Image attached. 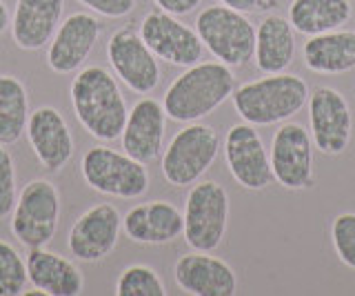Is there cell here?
<instances>
[{
    "mask_svg": "<svg viewBox=\"0 0 355 296\" xmlns=\"http://www.w3.org/2000/svg\"><path fill=\"white\" fill-rule=\"evenodd\" d=\"M78 123L89 136L103 142L122 136L129 109L116 79L105 67H85L76 74L69 87Z\"/></svg>",
    "mask_w": 355,
    "mask_h": 296,
    "instance_id": "1",
    "label": "cell"
},
{
    "mask_svg": "<svg viewBox=\"0 0 355 296\" xmlns=\"http://www.w3.org/2000/svg\"><path fill=\"white\" fill-rule=\"evenodd\" d=\"M236 90V76L225 63H196L169 85L164 94L166 118L198 123L225 105Z\"/></svg>",
    "mask_w": 355,
    "mask_h": 296,
    "instance_id": "2",
    "label": "cell"
},
{
    "mask_svg": "<svg viewBox=\"0 0 355 296\" xmlns=\"http://www.w3.org/2000/svg\"><path fill=\"white\" fill-rule=\"evenodd\" d=\"M309 85L295 74H266L233 90V107L249 125H277L295 116L309 103Z\"/></svg>",
    "mask_w": 355,
    "mask_h": 296,
    "instance_id": "3",
    "label": "cell"
},
{
    "mask_svg": "<svg viewBox=\"0 0 355 296\" xmlns=\"http://www.w3.org/2000/svg\"><path fill=\"white\" fill-rule=\"evenodd\" d=\"M83 179L92 190L116 199H140L149 190V170L127 151L96 145L80 158Z\"/></svg>",
    "mask_w": 355,
    "mask_h": 296,
    "instance_id": "4",
    "label": "cell"
},
{
    "mask_svg": "<svg viewBox=\"0 0 355 296\" xmlns=\"http://www.w3.org/2000/svg\"><path fill=\"white\" fill-rule=\"evenodd\" d=\"M187 245L196 252H214L222 245L229 221V194L218 181H198L184 201Z\"/></svg>",
    "mask_w": 355,
    "mask_h": 296,
    "instance_id": "5",
    "label": "cell"
},
{
    "mask_svg": "<svg viewBox=\"0 0 355 296\" xmlns=\"http://www.w3.org/2000/svg\"><path fill=\"white\" fill-rule=\"evenodd\" d=\"M196 31L202 45L229 67H238L253 58L255 27L247 14L225 5L207 7L196 18Z\"/></svg>",
    "mask_w": 355,
    "mask_h": 296,
    "instance_id": "6",
    "label": "cell"
},
{
    "mask_svg": "<svg viewBox=\"0 0 355 296\" xmlns=\"http://www.w3.org/2000/svg\"><path fill=\"white\" fill-rule=\"evenodd\" d=\"M220 151L218 131L205 123H189L171 138L162 156V176L173 188H189L205 176Z\"/></svg>",
    "mask_w": 355,
    "mask_h": 296,
    "instance_id": "7",
    "label": "cell"
},
{
    "mask_svg": "<svg viewBox=\"0 0 355 296\" xmlns=\"http://www.w3.org/2000/svg\"><path fill=\"white\" fill-rule=\"evenodd\" d=\"M60 221V194L47 179L29 181L11 212V234L25 247L49 245Z\"/></svg>",
    "mask_w": 355,
    "mask_h": 296,
    "instance_id": "8",
    "label": "cell"
},
{
    "mask_svg": "<svg viewBox=\"0 0 355 296\" xmlns=\"http://www.w3.org/2000/svg\"><path fill=\"white\" fill-rule=\"evenodd\" d=\"M271 172L273 181L284 190L313 188V138L300 123H284L277 127L271 140Z\"/></svg>",
    "mask_w": 355,
    "mask_h": 296,
    "instance_id": "9",
    "label": "cell"
},
{
    "mask_svg": "<svg viewBox=\"0 0 355 296\" xmlns=\"http://www.w3.org/2000/svg\"><path fill=\"white\" fill-rule=\"evenodd\" d=\"M107 58L111 69L131 92L140 96L151 94L160 83L158 56L147 47L140 31L133 27H120L107 42Z\"/></svg>",
    "mask_w": 355,
    "mask_h": 296,
    "instance_id": "10",
    "label": "cell"
},
{
    "mask_svg": "<svg viewBox=\"0 0 355 296\" xmlns=\"http://www.w3.org/2000/svg\"><path fill=\"white\" fill-rule=\"evenodd\" d=\"M140 36L155 56L175 67H191L202 60L205 45L198 31L162 9H153L142 18Z\"/></svg>",
    "mask_w": 355,
    "mask_h": 296,
    "instance_id": "11",
    "label": "cell"
},
{
    "mask_svg": "<svg viewBox=\"0 0 355 296\" xmlns=\"http://www.w3.org/2000/svg\"><path fill=\"white\" fill-rule=\"evenodd\" d=\"M309 125L313 145L327 156H340L351 142V107L333 87H315L309 94Z\"/></svg>",
    "mask_w": 355,
    "mask_h": 296,
    "instance_id": "12",
    "label": "cell"
},
{
    "mask_svg": "<svg viewBox=\"0 0 355 296\" xmlns=\"http://www.w3.org/2000/svg\"><path fill=\"white\" fill-rule=\"evenodd\" d=\"M225 158L231 176L244 190L260 192L271 185L273 172L269 151H266L262 136L255 131L253 125L240 123L227 131Z\"/></svg>",
    "mask_w": 355,
    "mask_h": 296,
    "instance_id": "13",
    "label": "cell"
},
{
    "mask_svg": "<svg viewBox=\"0 0 355 296\" xmlns=\"http://www.w3.org/2000/svg\"><path fill=\"white\" fill-rule=\"evenodd\" d=\"M122 229V216L116 205L100 203L89 207L71 225L67 243L71 254L83 263H98L116 249Z\"/></svg>",
    "mask_w": 355,
    "mask_h": 296,
    "instance_id": "14",
    "label": "cell"
},
{
    "mask_svg": "<svg viewBox=\"0 0 355 296\" xmlns=\"http://www.w3.org/2000/svg\"><path fill=\"white\" fill-rule=\"evenodd\" d=\"M103 34V25L92 14L78 12L71 14L64 23L58 25L53 38L49 40L47 63L55 74H73L80 69L96 42Z\"/></svg>",
    "mask_w": 355,
    "mask_h": 296,
    "instance_id": "15",
    "label": "cell"
},
{
    "mask_svg": "<svg viewBox=\"0 0 355 296\" xmlns=\"http://www.w3.org/2000/svg\"><path fill=\"white\" fill-rule=\"evenodd\" d=\"M173 279L178 288L191 296H233L238 292L233 268L209 252H191L178 258Z\"/></svg>",
    "mask_w": 355,
    "mask_h": 296,
    "instance_id": "16",
    "label": "cell"
},
{
    "mask_svg": "<svg viewBox=\"0 0 355 296\" xmlns=\"http://www.w3.org/2000/svg\"><path fill=\"white\" fill-rule=\"evenodd\" d=\"M27 138L40 165L49 172L62 170L73 156V136L55 107H38L29 114Z\"/></svg>",
    "mask_w": 355,
    "mask_h": 296,
    "instance_id": "17",
    "label": "cell"
},
{
    "mask_svg": "<svg viewBox=\"0 0 355 296\" xmlns=\"http://www.w3.org/2000/svg\"><path fill=\"white\" fill-rule=\"evenodd\" d=\"M166 129L164 105L155 98H140L131 107L127 116V125L122 129V149L131 158L149 165L160 156Z\"/></svg>",
    "mask_w": 355,
    "mask_h": 296,
    "instance_id": "18",
    "label": "cell"
},
{
    "mask_svg": "<svg viewBox=\"0 0 355 296\" xmlns=\"http://www.w3.org/2000/svg\"><path fill=\"white\" fill-rule=\"evenodd\" d=\"M122 229L133 243L164 245L182 236L184 218L169 201H149L131 207L122 218Z\"/></svg>",
    "mask_w": 355,
    "mask_h": 296,
    "instance_id": "19",
    "label": "cell"
},
{
    "mask_svg": "<svg viewBox=\"0 0 355 296\" xmlns=\"http://www.w3.org/2000/svg\"><path fill=\"white\" fill-rule=\"evenodd\" d=\"M64 0H16L11 18V36L25 51H36L49 45L60 25Z\"/></svg>",
    "mask_w": 355,
    "mask_h": 296,
    "instance_id": "20",
    "label": "cell"
},
{
    "mask_svg": "<svg viewBox=\"0 0 355 296\" xmlns=\"http://www.w3.org/2000/svg\"><path fill=\"white\" fill-rule=\"evenodd\" d=\"M27 274L33 290L47 296H78L85 288L83 272L76 263L44 247H31L27 254Z\"/></svg>",
    "mask_w": 355,
    "mask_h": 296,
    "instance_id": "21",
    "label": "cell"
},
{
    "mask_svg": "<svg viewBox=\"0 0 355 296\" xmlns=\"http://www.w3.org/2000/svg\"><path fill=\"white\" fill-rule=\"evenodd\" d=\"M295 29L286 18L266 14L255 29V67L262 74H280L293 63Z\"/></svg>",
    "mask_w": 355,
    "mask_h": 296,
    "instance_id": "22",
    "label": "cell"
},
{
    "mask_svg": "<svg viewBox=\"0 0 355 296\" xmlns=\"http://www.w3.org/2000/svg\"><path fill=\"white\" fill-rule=\"evenodd\" d=\"M304 65L313 74H347L355 67V31H327L311 36L302 49Z\"/></svg>",
    "mask_w": 355,
    "mask_h": 296,
    "instance_id": "23",
    "label": "cell"
},
{
    "mask_svg": "<svg viewBox=\"0 0 355 296\" xmlns=\"http://www.w3.org/2000/svg\"><path fill=\"white\" fill-rule=\"evenodd\" d=\"M351 18L349 0H293L288 7V23L304 36L336 31Z\"/></svg>",
    "mask_w": 355,
    "mask_h": 296,
    "instance_id": "24",
    "label": "cell"
},
{
    "mask_svg": "<svg viewBox=\"0 0 355 296\" xmlns=\"http://www.w3.org/2000/svg\"><path fill=\"white\" fill-rule=\"evenodd\" d=\"M29 96L20 79L0 74V145H16L27 131Z\"/></svg>",
    "mask_w": 355,
    "mask_h": 296,
    "instance_id": "25",
    "label": "cell"
},
{
    "mask_svg": "<svg viewBox=\"0 0 355 296\" xmlns=\"http://www.w3.org/2000/svg\"><path fill=\"white\" fill-rule=\"evenodd\" d=\"M29 283L27 261L20 252L0 238V296H18Z\"/></svg>",
    "mask_w": 355,
    "mask_h": 296,
    "instance_id": "26",
    "label": "cell"
},
{
    "mask_svg": "<svg viewBox=\"0 0 355 296\" xmlns=\"http://www.w3.org/2000/svg\"><path fill=\"white\" fill-rule=\"evenodd\" d=\"M118 296H166V288L158 272L149 265H129L116 283Z\"/></svg>",
    "mask_w": 355,
    "mask_h": 296,
    "instance_id": "27",
    "label": "cell"
},
{
    "mask_svg": "<svg viewBox=\"0 0 355 296\" xmlns=\"http://www.w3.org/2000/svg\"><path fill=\"white\" fill-rule=\"evenodd\" d=\"M331 243L344 265L355 270V214L353 212H344L333 218Z\"/></svg>",
    "mask_w": 355,
    "mask_h": 296,
    "instance_id": "28",
    "label": "cell"
},
{
    "mask_svg": "<svg viewBox=\"0 0 355 296\" xmlns=\"http://www.w3.org/2000/svg\"><path fill=\"white\" fill-rule=\"evenodd\" d=\"M16 199H18L16 165H14V158L9 154V149H5V145H0V218H5L14 212Z\"/></svg>",
    "mask_w": 355,
    "mask_h": 296,
    "instance_id": "29",
    "label": "cell"
},
{
    "mask_svg": "<svg viewBox=\"0 0 355 296\" xmlns=\"http://www.w3.org/2000/svg\"><path fill=\"white\" fill-rule=\"evenodd\" d=\"M78 3L105 18H125L136 9L138 0H78Z\"/></svg>",
    "mask_w": 355,
    "mask_h": 296,
    "instance_id": "30",
    "label": "cell"
},
{
    "mask_svg": "<svg viewBox=\"0 0 355 296\" xmlns=\"http://www.w3.org/2000/svg\"><path fill=\"white\" fill-rule=\"evenodd\" d=\"M220 3L249 16V14H271L280 0H220Z\"/></svg>",
    "mask_w": 355,
    "mask_h": 296,
    "instance_id": "31",
    "label": "cell"
},
{
    "mask_svg": "<svg viewBox=\"0 0 355 296\" xmlns=\"http://www.w3.org/2000/svg\"><path fill=\"white\" fill-rule=\"evenodd\" d=\"M153 3L158 5V9H162V12L171 16H187V14H191L202 0H153Z\"/></svg>",
    "mask_w": 355,
    "mask_h": 296,
    "instance_id": "32",
    "label": "cell"
},
{
    "mask_svg": "<svg viewBox=\"0 0 355 296\" xmlns=\"http://www.w3.org/2000/svg\"><path fill=\"white\" fill-rule=\"evenodd\" d=\"M11 25V18H9V9H7V5L0 0V36L5 34L7 31V27Z\"/></svg>",
    "mask_w": 355,
    "mask_h": 296,
    "instance_id": "33",
    "label": "cell"
}]
</instances>
